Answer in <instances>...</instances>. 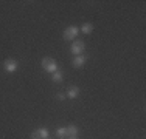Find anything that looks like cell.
<instances>
[{
	"mask_svg": "<svg viewBox=\"0 0 146 139\" xmlns=\"http://www.w3.org/2000/svg\"><path fill=\"white\" fill-rule=\"evenodd\" d=\"M42 68L48 73H54V71H58V64L51 57H44L42 59Z\"/></svg>",
	"mask_w": 146,
	"mask_h": 139,
	"instance_id": "6da1fadb",
	"label": "cell"
},
{
	"mask_svg": "<svg viewBox=\"0 0 146 139\" xmlns=\"http://www.w3.org/2000/svg\"><path fill=\"white\" fill-rule=\"evenodd\" d=\"M84 48H86V43L82 40H75L72 43V53L75 54V56H79L81 53H84Z\"/></svg>",
	"mask_w": 146,
	"mask_h": 139,
	"instance_id": "7a4b0ae2",
	"label": "cell"
},
{
	"mask_svg": "<svg viewBox=\"0 0 146 139\" xmlns=\"http://www.w3.org/2000/svg\"><path fill=\"white\" fill-rule=\"evenodd\" d=\"M78 33H79V30H78V26H68L67 30L64 31V39L65 40H73L76 36H78Z\"/></svg>",
	"mask_w": 146,
	"mask_h": 139,
	"instance_id": "3957f363",
	"label": "cell"
},
{
	"mask_svg": "<svg viewBox=\"0 0 146 139\" xmlns=\"http://www.w3.org/2000/svg\"><path fill=\"white\" fill-rule=\"evenodd\" d=\"M17 60H14V59H6L5 62H3V67H5V70L8 73H14L17 70Z\"/></svg>",
	"mask_w": 146,
	"mask_h": 139,
	"instance_id": "277c9868",
	"label": "cell"
},
{
	"mask_svg": "<svg viewBox=\"0 0 146 139\" xmlns=\"http://www.w3.org/2000/svg\"><path fill=\"white\" fill-rule=\"evenodd\" d=\"M86 60H87V57L82 56V54H79V56H75V57H73L72 64H73V67H75V68H81L82 65L86 64Z\"/></svg>",
	"mask_w": 146,
	"mask_h": 139,
	"instance_id": "5b68a950",
	"label": "cell"
},
{
	"mask_svg": "<svg viewBox=\"0 0 146 139\" xmlns=\"http://www.w3.org/2000/svg\"><path fill=\"white\" fill-rule=\"evenodd\" d=\"M65 133H67V138H75L78 134V127L76 125H68V127H65Z\"/></svg>",
	"mask_w": 146,
	"mask_h": 139,
	"instance_id": "8992f818",
	"label": "cell"
},
{
	"mask_svg": "<svg viewBox=\"0 0 146 139\" xmlns=\"http://www.w3.org/2000/svg\"><path fill=\"white\" fill-rule=\"evenodd\" d=\"M79 94V88L78 87H70L68 88V91H67V97L68 99H75V97H78Z\"/></svg>",
	"mask_w": 146,
	"mask_h": 139,
	"instance_id": "52a82bcc",
	"label": "cell"
},
{
	"mask_svg": "<svg viewBox=\"0 0 146 139\" xmlns=\"http://www.w3.org/2000/svg\"><path fill=\"white\" fill-rule=\"evenodd\" d=\"M51 79H53V82H56V83H59V82H62V79H64V74H62V71H54V73H51Z\"/></svg>",
	"mask_w": 146,
	"mask_h": 139,
	"instance_id": "ba28073f",
	"label": "cell"
},
{
	"mask_svg": "<svg viewBox=\"0 0 146 139\" xmlns=\"http://www.w3.org/2000/svg\"><path fill=\"white\" fill-rule=\"evenodd\" d=\"M37 134H39V139H48L50 138V133H48V130L45 127H40L39 130H37Z\"/></svg>",
	"mask_w": 146,
	"mask_h": 139,
	"instance_id": "9c48e42d",
	"label": "cell"
},
{
	"mask_svg": "<svg viewBox=\"0 0 146 139\" xmlns=\"http://www.w3.org/2000/svg\"><path fill=\"white\" fill-rule=\"evenodd\" d=\"M81 31L84 34H90L93 31V25H92V23H84V25L81 26Z\"/></svg>",
	"mask_w": 146,
	"mask_h": 139,
	"instance_id": "30bf717a",
	"label": "cell"
},
{
	"mask_svg": "<svg viewBox=\"0 0 146 139\" xmlns=\"http://www.w3.org/2000/svg\"><path fill=\"white\" fill-rule=\"evenodd\" d=\"M56 136L58 138H67V133H65V127H59L56 130Z\"/></svg>",
	"mask_w": 146,
	"mask_h": 139,
	"instance_id": "8fae6325",
	"label": "cell"
},
{
	"mask_svg": "<svg viewBox=\"0 0 146 139\" xmlns=\"http://www.w3.org/2000/svg\"><path fill=\"white\" fill-rule=\"evenodd\" d=\"M31 139H39V134H37V130H34L31 133Z\"/></svg>",
	"mask_w": 146,
	"mask_h": 139,
	"instance_id": "7c38bea8",
	"label": "cell"
},
{
	"mask_svg": "<svg viewBox=\"0 0 146 139\" xmlns=\"http://www.w3.org/2000/svg\"><path fill=\"white\" fill-rule=\"evenodd\" d=\"M58 99H59V100H64V99H65V94H62V93H59V94H58Z\"/></svg>",
	"mask_w": 146,
	"mask_h": 139,
	"instance_id": "4fadbf2b",
	"label": "cell"
},
{
	"mask_svg": "<svg viewBox=\"0 0 146 139\" xmlns=\"http://www.w3.org/2000/svg\"><path fill=\"white\" fill-rule=\"evenodd\" d=\"M68 139H76V136H75V138H68Z\"/></svg>",
	"mask_w": 146,
	"mask_h": 139,
	"instance_id": "5bb4252c",
	"label": "cell"
},
{
	"mask_svg": "<svg viewBox=\"0 0 146 139\" xmlns=\"http://www.w3.org/2000/svg\"><path fill=\"white\" fill-rule=\"evenodd\" d=\"M48 139H50V138H48Z\"/></svg>",
	"mask_w": 146,
	"mask_h": 139,
	"instance_id": "9a60e30c",
	"label": "cell"
}]
</instances>
